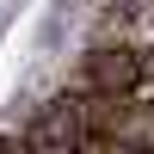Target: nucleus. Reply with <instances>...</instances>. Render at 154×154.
<instances>
[{"mask_svg": "<svg viewBox=\"0 0 154 154\" xmlns=\"http://www.w3.org/2000/svg\"><path fill=\"white\" fill-rule=\"evenodd\" d=\"M142 68H148V49L130 43V37H117V43H93L80 56V68H74V93H142Z\"/></svg>", "mask_w": 154, "mask_h": 154, "instance_id": "f257e3e1", "label": "nucleus"}, {"mask_svg": "<svg viewBox=\"0 0 154 154\" xmlns=\"http://www.w3.org/2000/svg\"><path fill=\"white\" fill-rule=\"evenodd\" d=\"M25 142L31 148H86V111H80V93H62L43 105V117L25 130Z\"/></svg>", "mask_w": 154, "mask_h": 154, "instance_id": "f03ea898", "label": "nucleus"}]
</instances>
